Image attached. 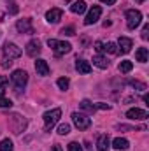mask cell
<instances>
[{
	"label": "cell",
	"instance_id": "6da1fadb",
	"mask_svg": "<svg viewBox=\"0 0 149 151\" xmlns=\"http://www.w3.org/2000/svg\"><path fill=\"white\" fill-rule=\"evenodd\" d=\"M47 46L56 53V55H67L72 51V44L70 42H63V40H56V39H49Z\"/></svg>",
	"mask_w": 149,
	"mask_h": 151
},
{
	"label": "cell",
	"instance_id": "7a4b0ae2",
	"mask_svg": "<svg viewBox=\"0 0 149 151\" xmlns=\"http://www.w3.org/2000/svg\"><path fill=\"white\" fill-rule=\"evenodd\" d=\"M60 116H62V109H51V111H47V113H44V123H46V127H44V130L46 132H49L58 121H60Z\"/></svg>",
	"mask_w": 149,
	"mask_h": 151
},
{
	"label": "cell",
	"instance_id": "3957f363",
	"mask_svg": "<svg viewBox=\"0 0 149 151\" xmlns=\"http://www.w3.org/2000/svg\"><path fill=\"white\" fill-rule=\"evenodd\" d=\"M140 23H142V14H140V11H137V9H128V11H126V25H128V28H130V30H135Z\"/></svg>",
	"mask_w": 149,
	"mask_h": 151
},
{
	"label": "cell",
	"instance_id": "277c9868",
	"mask_svg": "<svg viewBox=\"0 0 149 151\" xmlns=\"http://www.w3.org/2000/svg\"><path fill=\"white\" fill-rule=\"evenodd\" d=\"M11 81L14 83L16 91H21V90L27 86V83H28V74H27L25 70H14L12 76H11Z\"/></svg>",
	"mask_w": 149,
	"mask_h": 151
},
{
	"label": "cell",
	"instance_id": "5b68a950",
	"mask_svg": "<svg viewBox=\"0 0 149 151\" xmlns=\"http://www.w3.org/2000/svg\"><path fill=\"white\" fill-rule=\"evenodd\" d=\"M72 121H74V125L79 128V130H86V128L91 127V119H90L86 114H81V113L72 114Z\"/></svg>",
	"mask_w": 149,
	"mask_h": 151
},
{
	"label": "cell",
	"instance_id": "8992f818",
	"mask_svg": "<svg viewBox=\"0 0 149 151\" xmlns=\"http://www.w3.org/2000/svg\"><path fill=\"white\" fill-rule=\"evenodd\" d=\"M21 53H23L21 47H18L16 44H12V42H5L4 44V55H5V58L14 60V58H19Z\"/></svg>",
	"mask_w": 149,
	"mask_h": 151
},
{
	"label": "cell",
	"instance_id": "52a82bcc",
	"mask_svg": "<svg viewBox=\"0 0 149 151\" xmlns=\"http://www.w3.org/2000/svg\"><path fill=\"white\" fill-rule=\"evenodd\" d=\"M100 14H102V7H100V5H93V7L90 9V12L86 14L84 25H93V23H97L98 18H100Z\"/></svg>",
	"mask_w": 149,
	"mask_h": 151
},
{
	"label": "cell",
	"instance_id": "ba28073f",
	"mask_svg": "<svg viewBox=\"0 0 149 151\" xmlns=\"http://www.w3.org/2000/svg\"><path fill=\"white\" fill-rule=\"evenodd\" d=\"M40 51H42V47H40V40H37V39H34V40H30V42L27 44V55H28V56L37 58L39 55H40Z\"/></svg>",
	"mask_w": 149,
	"mask_h": 151
},
{
	"label": "cell",
	"instance_id": "9c48e42d",
	"mask_svg": "<svg viewBox=\"0 0 149 151\" xmlns=\"http://www.w3.org/2000/svg\"><path fill=\"white\" fill-rule=\"evenodd\" d=\"M16 28L19 34H34V27H32V19L25 18V19H18Z\"/></svg>",
	"mask_w": 149,
	"mask_h": 151
},
{
	"label": "cell",
	"instance_id": "30bf717a",
	"mask_svg": "<svg viewBox=\"0 0 149 151\" xmlns=\"http://www.w3.org/2000/svg\"><path fill=\"white\" fill-rule=\"evenodd\" d=\"M126 118L128 119H148L149 114L144 109H139V107H133V109H128L126 111Z\"/></svg>",
	"mask_w": 149,
	"mask_h": 151
},
{
	"label": "cell",
	"instance_id": "8fae6325",
	"mask_svg": "<svg viewBox=\"0 0 149 151\" xmlns=\"http://www.w3.org/2000/svg\"><path fill=\"white\" fill-rule=\"evenodd\" d=\"M62 16H63V11L58 9V7L49 9V11L46 12V19H47V23H58V21L62 19Z\"/></svg>",
	"mask_w": 149,
	"mask_h": 151
},
{
	"label": "cell",
	"instance_id": "7c38bea8",
	"mask_svg": "<svg viewBox=\"0 0 149 151\" xmlns=\"http://www.w3.org/2000/svg\"><path fill=\"white\" fill-rule=\"evenodd\" d=\"M117 46H119V49H117V51H121L123 55H126V53H130V51H132L133 42H132V39H128V37H119Z\"/></svg>",
	"mask_w": 149,
	"mask_h": 151
},
{
	"label": "cell",
	"instance_id": "4fadbf2b",
	"mask_svg": "<svg viewBox=\"0 0 149 151\" xmlns=\"http://www.w3.org/2000/svg\"><path fill=\"white\" fill-rule=\"evenodd\" d=\"M35 70H37L39 76H47L49 74V65H47V62L42 60V58L35 60Z\"/></svg>",
	"mask_w": 149,
	"mask_h": 151
},
{
	"label": "cell",
	"instance_id": "5bb4252c",
	"mask_svg": "<svg viewBox=\"0 0 149 151\" xmlns=\"http://www.w3.org/2000/svg\"><path fill=\"white\" fill-rule=\"evenodd\" d=\"M75 69H77L79 74H90L91 72V65L86 60H77L75 62Z\"/></svg>",
	"mask_w": 149,
	"mask_h": 151
},
{
	"label": "cell",
	"instance_id": "9a60e30c",
	"mask_svg": "<svg viewBox=\"0 0 149 151\" xmlns=\"http://www.w3.org/2000/svg\"><path fill=\"white\" fill-rule=\"evenodd\" d=\"M97 146H98V151H109L111 148V141H109V135H100L98 137V142H97Z\"/></svg>",
	"mask_w": 149,
	"mask_h": 151
},
{
	"label": "cell",
	"instance_id": "2e32d148",
	"mask_svg": "<svg viewBox=\"0 0 149 151\" xmlns=\"http://www.w3.org/2000/svg\"><path fill=\"white\" fill-rule=\"evenodd\" d=\"M112 148H116V150H128L130 148V142L126 141V139H123V137H116L114 141H112Z\"/></svg>",
	"mask_w": 149,
	"mask_h": 151
},
{
	"label": "cell",
	"instance_id": "e0dca14e",
	"mask_svg": "<svg viewBox=\"0 0 149 151\" xmlns=\"http://www.w3.org/2000/svg\"><path fill=\"white\" fill-rule=\"evenodd\" d=\"M70 11H72L74 14H82V12L86 11V2H84V0H77V2H74V4L70 5Z\"/></svg>",
	"mask_w": 149,
	"mask_h": 151
},
{
	"label": "cell",
	"instance_id": "ac0fdd59",
	"mask_svg": "<svg viewBox=\"0 0 149 151\" xmlns=\"http://www.w3.org/2000/svg\"><path fill=\"white\" fill-rule=\"evenodd\" d=\"M93 65H97L98 69H107L109 67V62L102 55H97V56H93Z\"/></svg>",
	"mask_w": 149,
	"mask_h": 151
},
{
	"label": "cell",
	"instance_id": "d6986e66",
	"mask_svg": "<svg viewBox=\"0 0 149 151\" xmlns=\"http://www.w3.org/2000/svg\"><path fill=\"white\" fill-rule=\"evenodd\" d=\"M135 60L140 63H146L148 62V47H139L135 53Z\"/></svg>",
	"mask_w": 149,
	"mask_h": 151
},
{
	"label": "cell",
	"instance_id": "ffe728a7",
	"mask_svg": "<svg viewBox=\"0 0 149 151\" xmlns=\"http://www.w3.org/2000/svg\"><path fill=\"white\" fill-rule=\"evenodd\" d=\"M117 69H119V72H123V74H126V72H130L132 69H133V63L130 62V60H123L119 65H117Z\"/></svg>",
	"mask_w": 149,
	"mask_h": 151
},
{
	"label": "cell",
	"instance_id": "44dd1931",
	"mask_svg": "<svg viewBox=\"0 0 149 151\" xmlns=\"http://www.w3.org/2000/svg\"><path fill=\"white\" fill-rule=\"evenodd\" d=\"M79 107H81L82 111H86V113H93V111H95V104H91L90 100H82V102L79 104Z\"/></svg>",
	"mask_w": 149,
	"mask_h": 151
},
{
	"label": "cell",
	"instance_id": "7402d4cb",
	"mask_svg": "<svg viewBox=\"0 0 149 151\" xmlns=\"http://www.w3.org/2000/svg\"><path fill=\"white\" fill-rule=\"evenodd\" d=\"M14 146H12V141L11 139H4L0 141V151H12Z\"/></svg>",
	"mask_w": 149,
	"mask_h": 151
},
{
	"label": "cell",
	"instance_id": "603a6c76",
	"mask_svg": "<svg viewBox=\"0 0 149 151\" xmlns=\"http://www.w3.org/2000/svg\"><path fill=\"white\" fill-rule=\"evenodd\" d=\"M104 51H105V53H111V55H117V53H119V51H117V46H116L114 42L104 44Z\"/></svg>",
	"mask_w": 149,
	"mask_h": 151
},
{
	"label": "cell",
	"instance_id": "cb8c5ba5",
	"mask_svg": "<svg viewBox=\"0 0 149 151\" xmlns=\"http://www.w3.org/2000/svg\"><path fill=\"white\" fill-rule=\"evenodd\" d=\"M56 84H58L60 90H67V88H69V79H67V77H60V79L56 81Z\"/></svg>",
	"mask_w": 149,
	"mask_h": 151
},
{
	"label": "cell",
	"instance_id": "d4e9b609",
	"mask_svg": "<svg viewBox=\"0 0 149 151\" xmlns=\"http://www.w3.org/2000/svg\"><path fill=\"white\" fill-rule=\"evenodd\" d=\"M70 132V125H67V123H62L60 127H58V134L60 135H67Z\"/></svg>",
	"mask_w": 149,
	"mask_h": 151
},
{
	"label": "cell",
	"instance_id": "484cf974",
	"mask_svg": "<svg viewBox=\"0 0 149 151\" xmlns=\"http://www.w3.org/2000/svg\"><path fill=\"white\" fill-rule=\"evenodd\" d=\"M5 88H7V77L5 76H0V97H4Z\"/></svg>",
	"mask_w": 149,
	"mask_h": 151
},
{
	"label": "cell",
	"instance_id": "4316f807",
	"mask_svg": "<svg viewBox=\"0 0 149 151\" xmlns=\"http://www.w3.org/2000/svg\"><path fill=\"white\" fill-rule=\"evenodd\" d=\"M130 86L139 88V90H148V86H146L144 83H140V81H130Z\"/></svg>",
	"mask_w": 149,
	"mask_h": 151
},
{
	"label": "cell",
	"instance_id": "83f0119b",
	"mask_svg": "<svg viewBox=\"0 0 149 151\" xmlns=\"http://www.w3.org/2000/svg\"><path fill=\"white\" fill-rule=\"evenodd\" d=\"M62 35H67V37H70V35H75V30L72 27H67V28H62Z\"/></svg>",
	"mask_w": 149,
	"mask_h": 151
},
{
	"label": "cell",
	"instance_id": "f1b7e54d",
	"mask_svg": "<svg viewBox=\"0 0 149 151\" xmlns=\"http://www.w3.org/2000/svg\"><path fill=\"white\" fill-rule=\"evenodd\" d=\"M11 106H12V102H11L9 99H5V97H0V107H4V109H5V107H11Z\"/></svg>",
	"mask_w": 149,
	"mask_h": 151
},
{
	"label": "cell",
	"instance_id": "f546056e",
	"mask_svg": "<svg viewBox=\"0 0 149 151\" xmlns=\"http://www.w3.org/2000/svg\"><path fill=\"white\" fill-rule=\"evenodd\" d=\"M69 151H82V148H81L79 142H70L69 144Z\"/></svg>",
	"mask_w": 149,
	"mask_h": 151
},
{
	"label": "cell",
	"instance_id": "4dcf8cb0",
	"mask_svg": "<svg viewBox=\"0 0 149 151\" xmlns=\"http://www.w3.org/2000/svg\"><path fill=\"white\" fill-rule=\"evenodd\" d=\"M0 65H2V69H9V67L12 65V60H9V58H4Z\"/></svg>",
	"mask_w": 149,
	"mask_h": 151
},
{
	"label": "cell",
	"instance_id": "1f68e13d",
	"mask_svg": "<svg viewBox=\"0 0 149 151\" xmlns=\"http://www.w3.org/2000/svg\"><path fill=\"white\" fill-rule=\"evenodd\" d=\"M95 109H104V111H109L111 106L109 104H95Z\"/></svg>",
	"mask_w": 149,
	"mask_h": 151
},
{
	"label": "cell",
	"instance_id": "d6a6232c",
	"mask_svg": "<svg viewBox=\"0 0 149 151\" xmlns=\"http://www.w3.org/2000/svg\"><path fill=\"white\" fill-rule=\"evenodd\" d=\"M95 49H97L98 53H102V51H104V42H100V40L95 42Z\"/></svg>",
	"mask_w": 149,
	"mask_h": 151
},
{
	"label": "cell",
	"instance_id": "836d02e7",
	"mask_svg": "<svg viewBox=\"0 0 149 151\" xmlns=\"http://www.w3.org/2000/svg\"><path fill=\"white\" fill-rule=\"evenodd\" d=\"M148 32H149V25H144V28H142V39H144V40H146V39L149 37Z\"/></svg>",
	"mask_w": 149,
	"mask_h": 151
},
{
	"label": "cell",
	"instance_id": "e575fe53",
	"mask_svg": "<svg viewBox=\"0 0 149 151\" xmlns=\"http://www.w3.org/2000/svg\"><path fill=\"white\" fill-rule=\"evenodd\" d=\"M11 12H12V14H16V12H18V7H16V4H11Z\"/></svg>",
	"mask_w": 149,
	"mask_h": 151
},
{
	"label": "cell",
	"instance_id": "d590c367",
	"mask_svg": "<svg viewBox=\"0 0 149 151\" xmlns=\"http://www.w3.org/2000/svg\"><path fill=\"white\" fill-rule=\"evenodd\" d=\"M100 2H104V4H107V5H114V4H116V0H100Z\"/></svg>",
	"mask_w": 149,
	"mask_h": 151
},
{
	"label": "cell",
	"instance_id": "8d00e7d4",
	"mask_svg": "<svg viewBox=\"0 0 149 151\" xmlns=\"http://www.w3.org/2000/svg\"><path fill=\"white\" fill-rule=\"evenodd\" d=\"M51 151H62V148H60V146L56 144V146H53V150H51Z\"/></svg>",
	"mask_w": 149,
	"mask_h": 151
},
{
	"label": "cell",
	"instance_id": "74e56055",
	"mask_svg": "<svg viewBox=\"0 0 149 151\" xmlns=\"http://www.w3.org/2000/svg\"><path fill=\"white\" fill-rule=\"evenodd\" d=\"M137 2H144V0H137Z\"/></svg>",
	"mask_w": 149,
	"mask_h": 151
}]
</instances>
